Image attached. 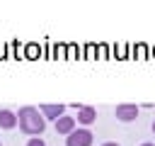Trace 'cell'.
<instances>
[{
  "mask_svg": "<svg viewBox=\"0 0 155 146\" xmlns=\"http://www.w3.org/2000/svg\"><path fill=\"white\" fill-rule=\"evenodd\" d=\"M27 146H46V141H44L41 136H31V139L27 141Z\"/></svg>",
  "mask_w": 155,
  "mask_h": 146,
  "instance_id": "cell-8",
  "label": "cell"
},
{
  "mask_svg": "<svg viewBox=\"0 0 155 146\" xmlns=\"http://www.w3.org/2000/svg\"><path fill=\"white\" fill-rule=\"evenodd\" d=\"M140 146H155V144H148V141H145V144H140Z\"/></svg>",
  "mask_w": 155,
  "mask_h": 146,
  "instance_id": "cell-10",
  "label": "cell"
},
{
  "mask_svg": "<svg viewBox=\"0 0 155 146\" xmlns=\"http://www.w3.org/2000/svg\"><path fill=\"white\" fill-rule=\"evenodd\" d=\"M153 134H155V122H153Z\"/></svg>",
  "mask_w": 155,
  "mask_h": 146,
  "instance_id": "cell-11",
  "label": "cell"
},
{
  "mask_svg": "<svg viewBox=\"0 0 155 146\" xmlns=\"http://www.w3.org/2000/svg\"><path fill=\"white\" fill-rule=\"evenodd\" d=\"M114 114H116L119 122H133V119L138 117V107H136V105H119Z\"/></svg>",
  "mask_w": 155,
  "mask_h": 146,
  "instance_id": "cell-4",
  "label": "cell"
},
{
  "mask_svg": "<svg viewBox=\"0 0 155 146\" xmlns=\"http://www.w3.org/2000/svg\"><path fill=\"white\" fill-rule=\"evenodd\" d=\"M102 146H119L116 141H107V144H102Z\"/></svg>",
  "mask_w": 155,
  "mask_h": 146,
  "instance_id": "cell-9",
  "label": "cell"
},
{
  "mask_svg": "<svg viewBox=\"0 0 155 146\" xmlns=\"http://www.w3.org/2000/svg\"><path fill=\"white\" fill-rule=\"evenodd\" d=\"M94 119H97V109H94V107L87 105V107H80V109H78V122H80V124L87 127V124H92Z\"/></svg>",
  "mask_w": 155,
  "mask_h": 146,
  "instance_id": "cell-6",
  "label": "cell"
},
{
  "mask_svg": "<svg viewBox=\"0 0 155 146\" xmlns=\"http://www.w3.org/2000/svg\"><path fill=\"white\" fill-rule=\"evenodd\" d=\"M17 127V114L10 109H0V129H15Z\"/></svg>",
  "mask_w": 155,
  "mask_h": 146,
  "instance_id": "cell-7",
  "label": "cell"
},
{
  "mask_svg": "<svg viewBox=\"0 0 155 146\" xmlns=\"http://www.w3.org/2000/svg\"><path fill=\"white\" fill-rule=\"evenodd\" d=\"M94 136L90 129H75L65 136V146H92Z\"/></svg>",
  "mask_w": 155,
  "mask_h": 146,
  "instance_id": "cell-2",
  "label": "cell"
},
{
  "mask_svg": "<svg viewBox=\"0 0 155 146\" xmlns=\"http://www.w3.org/2000/svg\"><path fill=\"white\" fill-rule=\"evenodd\" d=\"M56 131H58V134H63V136H68L70 131H75V117L63 114L61 119H56Z\"/></svg>",
  "mask_w": 155,
  "mask_h": 146,
  "instance_id": "cell-5",
  "label": "cell"
},
{
  "mask_svg": "<svg viewBox=\"0 0 155 146\" xmlns=\"http://www.w3.org/2000/svg\"><path fill=\"white\" fill-rule=\"evenodd\" d=\"M0 146H2V144H0Z\"/></svg>",
  "mask_w": 155,
  "mask_h": 146,
  "instance_id": "cell-12",
  "label": "cell"
},
{
  "mask_svg": "<svg viewBox=\"0 0 155 146\" xmlns=\"http://www.w3.org/2000/svg\"><path fill=\"white\" fill-rule=\"evenodd\" d=\"M39 112L44 114V119H61L63 114H65V105H41L39 107Z\"/></svg>",
  "mask_w": 155,
  "mask_h": 146,
  "instance_id": "cell-3",
  "label": "cell"
},
{
  "mask_svg": "<svg viewBox=\"0 0 155 146\" xmlns=\"http://www.w3.org/2000/svg\"><path fill=\"white\" fill-rule=\"evenodd\" d=\"M17 124H19V129H22L24 134H29V136H39V134H44V129H46L44 114H41L36 107H29V105L17 112Z\"/></svg>",
  "mask_w": 155,
  "mask_h": 146,
  "instance_id": "cell-1",
  "label": "cell"
}]
</instances>
